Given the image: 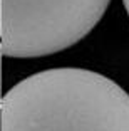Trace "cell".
Instances as JSON below:
<instances>
[{"instance_id": "cell-2", "label": "cell", "mask_w": 129, "mask_h": 131, "mask_svg": "<svg viewBox=\"0 0 129 131\" xmlns=\"http://www.w3.org/2000/svg\"><path fill=\"white\" fill-rule=\"evenodd\" d=\"M111 0H0L2 56L34 59L87 37Z\"/></svg>"}, {"instance_id": "cell-1", "label": "cell", "mask_w": 129, "mask_h": 131, "mask_svg": "<svg viewBox=\"0 0 129 131\" xmlns=\"http://www.w3.org/2000/svg\"><path fill=\"white\" fill-rule=\"evenodd\" d=\"M2 131H129V94L82 67L39 71L2 97Z\"/></svg>"}, {"instance_id": "cell-3", "label": "cell", "mask_w": 129, "mask_h": 131, "mask_svg": "<svg viewBox=\"0 0 129 131\" xmlns=\"http://www.w3.org/2000/svg\"><path fill=\"white\" fill-rule=\"evenodd\" d=\"M122 5H124L126 14H127V17H129V0H122Z\"/></svg>"}]
</instances>
